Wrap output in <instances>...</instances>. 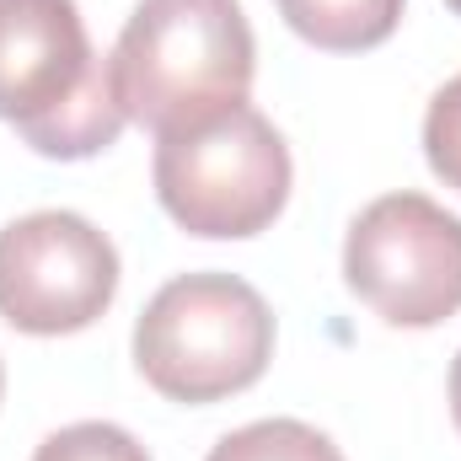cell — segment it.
I'll return each instance as SVG.
<instances>
[{
    "instance_id": "6da1fadb",
    "label": "cell",
    "mask_w": 461,
    "mask_h": 461,
    "mask_svg": "<svg viewBox=\"0 0 461 461\" xmlns=\"http://www.w3.org/2000/svg\"><path fill=\"white\" fill-rule=\"evenodd\" d=\"M252 65L258 43L236 0H140L108 54L118 108L150 134L247 103Z\"/></svg>"
},
{
    "instance_id": "7a4b0ae2",
    "label": "cell",
    "mask_w": 461,
    "mask_h": 461,
    "mask_svg": "<svg viewBox=\"0 0 461 461\" xmlns=\"http://www.w3.org/2000/svg\"><path fill=\"white\" fill-rule=\"evenodd\" d=\"M0 118L54 161L108 150L129 123L76 0H0Z\"/></svg>"
},
{
    "instance_id": "3957f363",
    "label": "cell",
    "mask_w": 461,
    "mask_h": 461,
    "mask_svg": "<svg viewBox=\"0 0 461 461\" xmlns=\"http://www.w3.org/2000/svg\"><path fill=\"white\" fill-rule=\"evenodd\" d=\"M274 354V312L236 274H177L134 322V365L172 402L247 392Z\"/></svg>"
},
{
    "instance_id": "277c9868",
    "label": "cell",
    "mask_w": 461,
    "mask_h": 461,
    "mask_svg": "<svg viewBox=\"0 0 461 461\" xmlns=\"http://www.w3.org/2000/svg\"><path fill=\"white\" fill-rule=\"evenodd\" d=\"M156 199L194 236H258L290 199V150L252 103L156 134Z\"/></svg>"
},
{
    "instance_id": "5b68a950",
    "label": "cell",
    "mask_w": 461,
    "mask_h": 461,
    "mask_svg": "<svg viewBox=\"0 0 461 461\" xmlns=\"http://www.w3.org/2000/svg\"><path fill=\"white\" fill-rule=\"evenodd\" d=\"M348 290L392 328H435L461 312V215L402 188L365 204L344 241Z\"/></svg>"
},
{
    "instance_id": "8992f818",
    "label": "cell",
    "mask_w": 461,
    "mask_h": 461,
    "mask_svg": "<svg viewBox=\"0 0 461 461\" xmlns=\"http://www.w3.org/2000/svg\"><path fill=\"white\" fill-rule=\"evenodd\" d=\"M118 295V252L86 215L32 210L0 230V317L59 339L92 328Z\"/></svg>"
},
{
    "instance_id": "52a82bcc",
    "label": "cell",
    "mask_w": 461,
    "mask_h": 461,
    "mask_svg": "<svg viewBox=\"0 0 461 461\" xmlns=\"http://www.w3.org/2000/svg\"><path fill=\"white\" fill-rule=\"evenodd\" d=\"M279 16L317 49L354 54L392 38L402 0H279Z\"/></svg>"
},
{
    "instance_id": "ba28073f",
    "label": "cell",
    "mask_w": 461,
    "mask_h": 461,
    "mask_svg": "<svg viewBox=\"0 0 461 461\" xmlns=\"http://www.w3.org/2000/svg\"><path fill=\"white\" fill-rule=\"evenodd\" d=\"M204 461H344V451L301 419H258L247 429H230Z\"/></svg>"
},
{
    "instance_id": "9c48e42d",
    "label": "cell",
    "mask_w": 461,
    "mask_h": 461,
    "mask_svg": "<svg viewBox=\"0 0 461 461\" xmlns=\"http://www.w3.org/2000/svg\"><path fill=\"white\" fill-rule=\"evenodd\" d=\"M32 461H150L145 456V446L129 435V429H118V424H103V419H86V424H65V429H54Z\"/></svg>"
},
{
    "instance_id": "30bf717a",
    "label": "cell",
    "mask_w": 461,
    "mask_h": 461,
    "mask_svg": "<svg viewBox=\"0 0 461 461\" xmlns=\"http://www.w3.org/2000/svg\"><path fill=\"white\" fill-rule=\"evenodd\" d=\"M424 156H429L435 177L461 194V76L446 81L429 97V113H424Z\"/></svg>"
},
{
    "instance_id": "8fae6325",
    "label": "cell",
    "mask_w": 461,
    "mask_h": 461,
    "mask_svg": "<svg viewBox=\"0 0 461 461\" xmlns=\"http://www.w3.org/2000/svg\"><path fill=\"white\" fill-rule=\"evenodd\" d=\"M451 419H456V429H461V354H456V365H451Z\"/></svg>"
},
{
    "instance_id": "7c38bea8",
    "label": "cell",
    "mask_w": 461,
    "mask_h": 461,
    "mask_svg": "<svg viewBox=\"0 0 461 461\" xmlns=\"http://www.w3.org/2000/svg\"><path fill=\"white\" fill-rule=\"evenodd\" d=\"M451 11H456V16H461V0H451Z\"/></svg>"
},
{
    "instance_id": "4fadbf2b",
    "label": "cell",
    "mask_w": 461,
    "mask_h": 461,
    "mask_svg": "<svg viewBox=\"0 0 461 461\" xmlns=\"http://www.w3.org/2000/svg\"><path fill=\"white\" fill-rule=\"evenodd\" d=\"M0 386H5V370H0Z\"/></svg>"
}]
</instances>
